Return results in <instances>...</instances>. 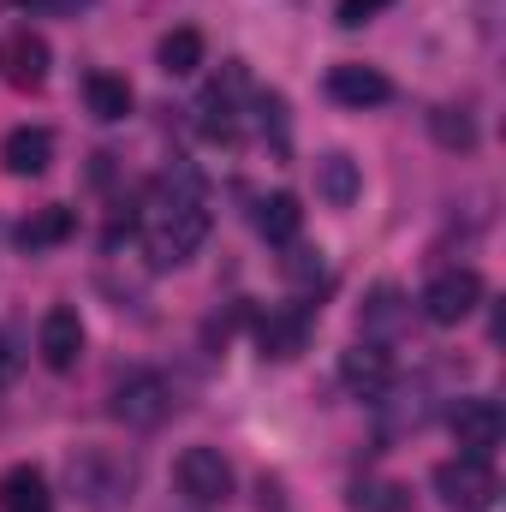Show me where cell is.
I'll list each match as a JSON object with an SVG mask.
<instances>
[{"mask_svg": "<svg viewBox=\"0 0 506 512\" xmlns=\"http://www.w3.org/2000/svg\"><path fill=\"white\" fill-rule=\"evenodd\" d=\"M137 483H143V465L126 447L90 441V447H78L66 459V495L84 512H126L137 501Z\"/></svg>", "mask_w": 506, "mask_h": 512, "instance_id": "1", "label": "cell"}, {"mask_svg": "<svg viewBox=\"0 0 506 512\" xmlns=\"http://www.w3.org/2000/svg\"><path fill=\"white\" fill-rule=\"evenodd\" d=\"M203 239H209V209H203V197H191V203H149L143 251H149L155 268H179V262H191Z\"/></svg>", "mask_w": 506, "mask_h": 512, "instance_id": "2", "label": "cell"}, {"mask_svg": "<svg viewBox=\"0 0 506 512\" xmlns=\"http://www.w3.org/2000/svg\"><path fill=\"white\" fill-rule=\"evenodd\" d=\"M429 483H435L441 507H453V512H489V507H495V495H501V477H495V465H489V459H471V453H459V459H441Z\"/></svg>", "mask_w": 506, "mask_h": 512, "instance_id": "3", "label": "cell"}, {"mask_svg": "<svg viewBox=\"0 0 506 512\" xmlns=\"http://www.w3.org/2000/svg\"><path fill=\"white\" fill-rule=\"evenodd\" d=\"M477 304H483V274H477V268H441V274L423 286V298H417V310H423L435 328L471 322Z\"/></svg>", "mask_w": 506, "mask_h": 512, "instance_id": "4", "label": "cell"}, {"mask_svg": "<svg viewBox=\"0 0 506 512\" xmlns=\"http://www.w3.org/2000/svg\"><path fill=\"white\" fill-rule=\"evenodd\" d=\"M173 477H179V495L191 507H227L233 501V465L221 447H185Z\"/></svg>", "mask_w": 506, "mask_h": 512, "instance_id": "5", "label": "cell"}, {"mask_svg": "<svg viewBox=\"0 0 506 512\" xmlns=\"http://www.w3.org/2000/svg\"><path fill=\"white\" fill-rule=\"evenodd\" d=\"M167 411H173V387L161 370H126L114 382V417L126 429H161Z\"/></svg>", "mask_w": 506, "mask_h": 512, "instance_id": "6", "label": "cell"}, {"mask_svg": "<svg viewBox=\"0 0 506 512\" xmlns=\"http://www.w3.org/2000/svg\"><path fill=\"white\" fill-rule=\"evenodd\" d=\"M376 405H381V435H417V429L435 417L441 393H435L429 376H417V382H399V376H393Z\"/></svg>", "mask_w": 506, "mask_h": 512, "instance_id": "7", "label": "cell"}, {"mask_svg": "<svg viewBox=\"0 0 506 512\" xmlns=\"http://www.w3.org/2000/svg\"><path fill=\"white\" fill-rule=\"evenodd\" d=\"M453 441H459V453L489 459L506 441V411L495 399H459V405H453Z\"/></svg>", "mask_w": 506, "mask_h": 512, "instance_id": "8", "label": "cell"}, {"mask_svg": "<svg viewBox=\"0 0 506 512\" xmlns=\"http://www.w3.org/2000/svg\"><path fill=\"white\" fill-rule=\"evenodd\" d=\"M36 358H42L48 370H72V364L84 358V322H78L72 304H54V310L36 322Z\"/></svg>", "mask_w": 506, "mask_h": 512, "instance_id": "9", "label": "cell"}, {"mask_svg": "<svg viewBox=\"0 0 506 512\" xmlns=\"http://www.w3.org/2000/svg\"><path fill=\"white\" fill-rule=\"evenodd\" d=\"M405 322H411V298H405L393 280H381V286L364 292V304H358V334H364L370 346L399 340V334H405Z\"/></svg>", "mask_w": 506, "mask_h": 512, "instance_id": "10", "label": "cell"}, {"mask_svg": "<svg viewBox=\"0 0 506 512\" xmlns=\"http://www.w3.org/2000/svg\"><path fill=\"white\" fill-rule=\"evenodd\" d=\"M328 96L340 102V108H381V102H393V78L376 72V66H358V60H346V66H334L328 72Z\"/></svg>", "mask_w": 506, "mask_h": 512, "instance_id": "11", "label": "cell"}, {"mask_svg": "<svg viewBox=\"0 0 506 512\" xmlns=\"http://www.w3.org/2000/svg\"><path fill=\"white\" fill-rule=\"evenodd\" d=\"M54 161V131L48 126H12L0 137V167L12 179H42Z\"/></svg>", "mask_w": 506, "mask_h": 512, "instance_id": "12", "label": "cell"}, {"mask_svg": "<svg viewBox=\"0 0 506 512\" xmlns=\"http://www.w3.org/2000/svg\"><path fill=\"white\" fill-rule=\"evenodd\" d=\"M0 78L18 84V90H42L48 84V42L36 30H18L0 42Z\"/></svg>", "mask_w": 506, "mask_h": 512, "instance_id": "13", "label": "cell"}, {"mask_svg": "<svg viewBox=\"0 0 506 512\" xmlns=\"http://www.w3.org/2000/svg\"><path fill=\"white\" fill-rule=\"evenodd\" d=\"M304 340H310V304L268 310V322H262V334H256L262 358H274V364H292V358L304 352Z\"/></svg>", "mask_w": 506, "mask_h": 512, "instance_id": "14", "label": "cell"}, {"mask_svg": "<svg viewBox=\"0 0 506 512\" xmlns=\"http://www.w3.org/2000/svg\"><path fill=\"white\" fill-rule=\"evenodd\" d=\"M387 382H393V364H387V352L370 346V340L352 346V352L340 358V387H346V393H358V399H381Z\"/></svg>", "mask_w": 506, "mask_h": 512, "instance_id": "15", "label": "cell"}, {"mask_svg": "<svg viewBox=\"0 0 506 512\" xmlns=\"http://www.w3.org/2000/svg\"><path fill=\"white\" fill-rule=\"evenodd\" d=\"M358 191H364L358 161H352V155H340V149H328V155L316 161V197H322L328 209H352V203H358Z\"/></svg>", "mask_w": 506, "mask_h": 512, "instance_id": "16", "label": "cell"}, {"mask_svg": "<svg viewBox=\"0 0 506 512\" xmlns=\"http://www.w3.org/2000/svg\"><path fill=\"white\" fill-rule=\"evenodd\" d=\"M72 233H78V215H72L66 203H48V209H36L30 221H18V251L42 256V251H54V245H66Z\"/></svg>", "mask_w": 506, "mask_h": 512, "instance_id": "17", "label": "cell"}, {"mask_svg": "<svg viewBox=\"0 0 506 512\" xmlns=\"http://www.w3.org/2000/svg\"><path fill=\"white\" fill-rule=\"evenodd\" d=\"M0 512H54L48 477L36 465H6L0 471Z\"/></svg>", "mask_w": 506, "mask_h": 512, "instance_id": "18", "label": "cell"}, {"mask_svg": "<svg viewBox=\"0 0 506 512\" xmlns=\"http://www.w3.org/2000/svg\"><path fill=\"white\" fill-rule=\"evenodd\" d=\"M84 102H90V114H96L102 126H114V120L131 114V84L120 72H90V78H84Z\"/></svg>", "mask_w": 506, "mask_h": 512, "instance_id": "19", "label": "cell"}, {"mask_svg": "<svg viewBox=\"0 0 506 512\" xmlns=\"http://www.w3.org/2000/svg\"><path fill=\"white\" fill-rule=\"evenodd\" d=\"M155 66H161L167 78H191V72L203 66V30H191V24L167 30L161 48H155Z\"/></svg>", "mask_w": 506, "mask_h": 512, "instance_id": "20", "label": "cell"}, {"mask_svg": "<svg viewBox=\"0 0 506 512\" xmlns=\"http://www.w3.org/2000/svg\"><path fill=\"white\" fill-rule=\"evenodd\" d=\"M298 227H304V209H298V197H292V191L262 197V209H256V233H262L268 245H292V239H298Z\"/></svg>", "mask_w": 506, "mask_h": 512, "instance_id": "21", "label": "cell"}, {"mask_svg": "<svg viewBox=\"0 0 506 512\" xmlns=\"http://www.w3.org/2000/svg\"><path fill=\"white\" fill-rule=\"evenodd\" d=\"M429 137H435L441 149H453V155H471V149H477V120H471L465 108H435V114H429Z\"/></svg>", "mask_w": 506, "mask_h": 512, "instance_id": "22", "label": "cell"}, {"mask_svg": "<svg viewBox=\"0 0 506 512\" xmlns=\"http://www.w3.org/2000/svg\"><path fill=\"white\" fill-rule=\"evenodd\" d=\"M399 495L405 489H393V483H370V489H352V507L358 512H405Z\"/></svg>", "mask_w": 506, "mask_h": 512, "instance_id": "23", "label": "cell"}, {"mask_svg": "<svg viewBox=\"0 0 506 512\" xmlns=\"http://www.w3.org/2000/svg\"><path fill=\"white\" fill-rule=\"evenodd\" d=\"M286 280L292 286H316L322 280V251H292L286 256Z\"/></svg>", "mask_w": 506, "mask_h": 512, "instance_id": "24", "label": "cell"}, {"mask_svg": "<svg viewBox=\"0 0 506 512\" xmlns=\"http://www.w3.org/2000/svg\"><path fill=\"white\" fill-rule=\"evenodd\" d=\"M387 6H393V0H340V12H334V18H340L346 30H358V24H370L376 12H387Z\"/></svg>", "mask_w": 506, "mask_h": 512, "instance_id": "25", "label": "cell"}, {"mask_svg": "<svg viewBox=\"0 0 506 512\" xmlns=\"http://www.w3.org/2000/svg\"><path fill=\"white\" fill-rule=\"evenodd\" d=\"M18 376V340H12V328H0V382H12Z\"/></svg>", "mask_w": 506, "mask_h": 512, "instance_id": "26", "label": "cell"}]
</instances>
